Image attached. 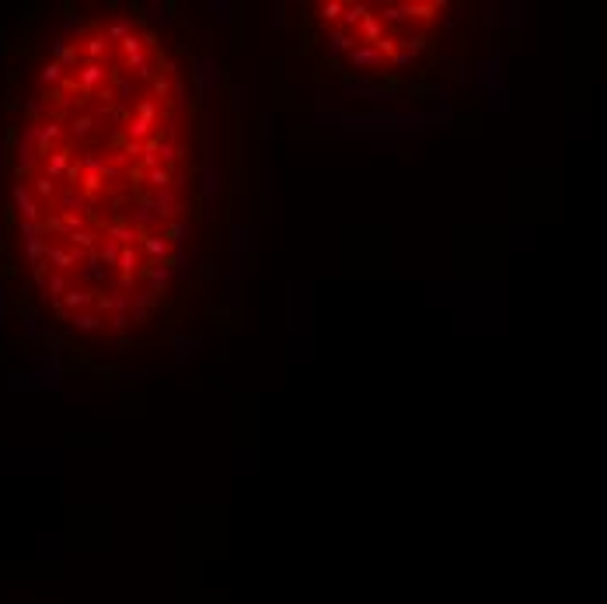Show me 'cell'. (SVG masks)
<instances>
[{
	"mask_svg": "<svg viewBox=\"0 0 607 604\" xmlns=\"http://www.w3.org/2000/svg\"><path fill=\"white\" fill-rule=\"evenodd\" d=\"M206 126L185 43L140 4L21 46L0 108V300L77 363L158 350L193 297Z\"/></svg>",
	"mask_w": 607,
	"mask_h": 604,
	"instance_id": "cell-1",
	"label": "cell"
},
{
	"mask_svg": "<svg viewBox=\"0 0 607 604\" xmlns=\"http://www.w3.org/2000/svg\"><path fill=\"white\" fill-rule=\"evenodd\" d=\"M447 4H321L311 8V39L328 63L353 77H391L398 84L423 70L436 46Z\"/></svg>",
	"mask_w": 607,
	"mask_h": 604,
	"instance_id": "cell-2",
	"label": "cell"
}]
</instances>
